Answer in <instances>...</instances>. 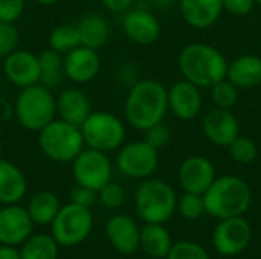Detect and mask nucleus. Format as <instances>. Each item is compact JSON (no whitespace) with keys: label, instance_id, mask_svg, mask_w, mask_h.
Returning <instances> with one entry per match:
<instances>
[{"label":"nucleus","instance_id":"obj_37","mask_svg":"<svg viewBox=\"0 0 261 259\" xmlns=\"http://www.w3.org/2000/svg\"><path fill=\"white\" fill-rule=\"evenodd\" d=\"M24 12V0H0V21L15 23Z\"/></svg>","mask_w":261,"mask_h":259},{"label":"nucleus","instance_id":"obj_30","mask_svg":"<svg viewBox=\"0 0 261 259\" xmlns=\"http://www.w3.org/2000/svg\"><path fill=\"white\" fill-rule=\"evenodd\" d=\"M210 89H211V99H213V102L216 104L217 108L231 110L239 102L240 90L228 78H223V79L217 81Z\"/></svg>","mask_w":261,"mask_h":259},{"label":"nucleus","instance_id":"obj_28","mask_svg":"<svg viewBox=\"0 0 261 259\" xmlns=\"http://www.w3.org/2000/svg\"><path fill=\"white\" fill-rule=\"evenodd\" d=\"M60 244L52 235L37 234L31 235L20 250V259H58Z\"/></svg>","mask_w":261,"mask_h":259},{"label":"nucleus","instance_id":"obj_44","mask_svg":"<svg viewBox=\"0 0 261 259\" xmlns=\"http://www.w3.org/2000/svg\"><path fill=\"white\" fill-rule=\"evenodd\" d=\"M255 3H257V5H261V0H255Z\"/></svg>","mask_w":261,"mask_h":259},{"label":"nucleus","instance_id":"obj_10","mask_svg":"<svg viewBox=\"0 0 261 259\" xmlns=\"http://www.w3.org/2000/svg\"><path fill=\"white\" fill-rule=\"evenodd\" d=\"M159 165V150L145 140L125 143L116 156V166L128 179L145 180L153 176Z\"/></svg>","mask_w":261,"mask_h":259},{"label":"nucleus","instance_id":"obj_38","mask_svg":"<svg viewBox=\"0 0 261 259\" xmlns=\"http://www.w3.org/2000/svg\"><path fill=\"white\" fill-rule=\"evenodd\" d=\"M98 198V192L90 189V188H86V186H81V185H76L70 189L69 192V202L70 203H75L78 206H84V208H92L95 205Z\"/></svg>","mask_w":261,"mask_h":259},{"label":"nucleus","instance_id":"obj_40","mask_svg":"<svg viewBox=\"0 0 261 259\" xmlns=\"http://www.w3.org/2000/svg\"><path fill=\"white\" fill-rule=\"evenodd\" d=\"M101 3L109 12L122 14V12H127L132 8L133 0H101Z\"/></svg>","mask_w":261,"mask_h":259},{"label":"nucleus","instance_id":"obj_19","mask_svg":"<svg viewBox=\"0 0 261 259\" xmlns=\"http://www.w3.org/2000/svg\"><path fill=\"white\" fill-rule=\"evenodd\" d=\"M104 232L112 247L121 255H133L139 249L141 229L128 215L119 214L109 218Z\"/></svg>","mask_w":261,"mask_h":259},{"label":"nucleus","instance_id":"obj_33","mask_svg":"<svg viewBox=\"0 0 261 259\" xmlns=\"http://www.w3.org/2000/svg\"><path fill=\"white\" fill-rule=\"evenodd\" d=\"M98 198H99V202H101V205L104 208H107V209H119L127 202V192L121 185L110 180L107 185H104L98 191Z\"/></svg>","mask_w":261,"mask_h":259},{"label":"nucleus","instance_id":"obj_39","mask_svg":"<svg viewBox=\"0 0 261 259\" xmlns=\"http://www.w3.org/2000/svg\"><path fill=\"white\" fill-rule=\"evenodd\" d=\"M222 3H223V11L237 17H245L251 14V11L257 5L255 0H222Z\"/></svg>","mask_w":261,"mask_h":259},{"label":"nucleus","instance_id":"obj_29","mask_svg":"<svg viewBox=\"0 0 261 259\" xmlns=\"http://www.w3.org/2000/svg\"><path fill=\"white\" fill-rule=\"evenodd\" d=\"M80 46V35L75 24H58L49 34V47L55 52L66 55Z\"/></svg>","mask_w":261,"mask_h":259},{"label":"nucleus","instance_id":"obj_36","mask_svg":"<svg viewBox=\"0 0 261 259\" xmlns=\"http://www.w3.org/2000/svg\"><path fill=\"white\" fill-rule=\"evenodd\" d=\"M170 139H171L170 128L164 122H159V124L150 127L148 130H145V139L144 140L156 150L164 148L170 142Z\"/></svg>","mask_w":261,"mask_h":259},{"label":"nucleus","instance_id":"obj_13","mask_svg":"<svg viewBox=\"0 0 261 259\" xmlns=\"http://www.w3.org/2000/svg\"><path fill=\"white\" fill-rule=\"evenodd\" d=\"M177 179L185 192L203 195L216 180V168L203 156H190L182 162Z\"/></svg>","mask_w":261,"mask_h":259},{"label":"nucleus","instance_id":"obj_9","mask_svg":"<svg viewBox=\"0 0 261 259\" xmlns=\"http://www.w3.org/2000/svg\"><path fill=\"white\" fill-rule=\"evenodd\" d=\"M113 166L107 153L87 148L72 160V176L76 185L90 188L93 191H99L104 185L112 180Z\"/></svg>","mask_w":261,"mask_h":259},{"label":"nucleus","instance_id":"obj_43","mask_svg":"<svg viewBox=\"0 0 261 259\" xmlns=\"http://www.w3.org/2000/svg\"><path fill=\"white\" fill-rule=\"evenodd\" d=\"M0 154H2V139H0Z\"/></svg>","mask_w":261,"mask_h":259},{"label":"nucleus","instance_id":"obj_11","mask_svg":"<svg viewBox=\"0 0 261 259\" xmlns=\"http://www.w3.org/2000/svg\"><path fill=\"white\" fill-rule=\"evenodd\" d=\"M252 238L249 223L242 217L222 220L213 234L214 249L223 256H236L246 250Z\"/></svg>","mask_w":261,"mask_h":259},{"label":"nucleus","instance_id":"obj_22","mask_svg":"<svg viewBox=\"0 0 261 259\" xmlns=\"http://www.w3.org/2000/svg\"><path fill=\"white\" fill-rule=\"evenodd\" d=\"M226 78L239 89L249 90L261 84V56L246 53L228 63Z\"/></svg>","mask_w":261,"mask_h":259},{"label":"nucleus","instance_id":"obj_16","mask_svg":"<svg viewBox=\"0 0 261 259\" xmlns=\"http://www.w3.org/2000/svg\"><path fill=\"white\" fill-rule=\"evenodd\" d=\"M32 220L18 205H5L0 209V244H23L32 234Z\"/></svg>","mask_w":261,"mask_h":259},{"label":"nucleus","instance_id":"obj_21","mask_svg":"<svg viewBox=\"0 0 261 259\" xmlns=\"http://www.w3.org/2000/svg\"><path fill=\"white\" fill-rule=\"evenodd\" d=\"M180 14L194 29H208L217 23L223 12L222 0H180Z\"/></svg>","mask_w":261,"mask_h":259},{"label":"nucleus","instance_id":"obj_20","mask_svg":"<svg viewBox=\"0 0 261 259\" xmlns=\"http://www.w3.org/2000/svg\"><path fill=\"white\" fill-rule=\"evenodd\" d=\"M57 114L61 121L80 127L92 113L89 96L80 89H64L55 98Z\"/></svg>","mask_w":261,"mask_h":259},{"label":"nucleus","instance_id":"obj_23","mask_svg":"<svg viewBox=\"0 0 261 259\" xmlns=\"http://www.w3.org/2000/svg\"><path fill=\"white\" fill-rule=\"evenodd\" d=\"M28 191V182L23 171L12 162L0 159V203L17 205Z\"/></svg>","mask_w":261,"mask_h":259},{"label":"nucleus","instance_id":"obj_5","mask_svg":"<svg viewBox=\"0 0 261 259\" xmlns=\"http://www.w3.org/2000/svg\"><path fill=\"white\" fill-rule=\"evenodd\" d=\"M138 215L145 223H167L177 209V197L170 183L159 179H145L135 192Z\"/></svg>","mask_w":261,"mask_h":259},{"label":"nucleus","instance_id":"obj_25","mask_svg":"<svg viewBox=\"0 0 261 259\" xmlns=\"http://www.w3.org/2000/svg\"><path fill=\"white\" fill-rule=\"evenodd\" d=\"M171 246H173L171 235L164 227V224L145 223V226L141 227L139 247L147 256L154 259L167 258Z\"/></svg>","mask_w":261,"mask_h":259},{"label":"nucleus","instance_id":"obj_17","mask_svg":"<svg viewBox=\"0 0 261 259\" xmlns=\"http://www.w3.org/2000/svg\"><path fill=\"white\" fill-rule=\"evenodd\" d=\"M122 29L130 41L141 46L153 44L161 37V21L147 9H128L122 18Z\"/></svg>","mask_w":261,"mask_h":259},{"label":"nucleus","instance_id":"obj_34","mask_svg":"<svg viewBox=\"0 0 261 259\" xmlns=\"http://www.w3.org/2000/svg\"><path fill=\"white\" fill-rule=\"evenodd\" d=\"M165 259H210L208 252L197 243L179 241L171 246Z\"/></svg>","mask_w":261,"mask_h":259},{"label":"nucleus","instance_id":"obj_14","mask_svg":"<svg viewBox=\"0 0 261 259\" xmlns=\"http://www.w3.org/2000/svg\"><path fill=\"white\" fill-rule=\"evenodd\" d=\"M101 69V58L98 50L78 46L69 53L64 55L63 60V70L64 76L76 84H86L95 79Z\"/></svg>","mask_w":261,"mask_h":259},{"label":"nucleus","instance_id":"obj_4","mask_svg":"<svg viewBox=\"0 0 261 259\" xmlns=\"http://www.w3.org/2000/svg\"><path fill=\"white\" fill-rule=\"evenodd\" d=\"M14 116L24 130L38 133L57 116L52 90L40 82L20 89L14 101Z\"/></svg>","mask_w":261,"mask_h":259},{"label":"nucleus","instance_id":"obj_7","mask_svg":"<svg viewBox=\"0 0 261 259\" xmlns=\"http://www.w3.org/2000/svg\"><path fill=\"white\" fill-rule=\"evenodd\" d=\"M84 145L102 153H112L122 147L125 140L124 122L109 111H92L80 125Z\"/></svg>","mask_w":261,"mask_h":259},{"label":"nucleus","instance_id":"obj_1","mask_svg":"<svg viewBox=\"0 0 261 259\" xmlns=\"http://www.w3.org/2000/svg\"><path fill=\"white\" fill-rule=\"evenodd\" d=\"M168 111V96L165 85L158 79H142L130 87L125 98L124 114L130 127L145 131L164 122Z\"/></svg>","mask_w":261,"mask_h":259},{"label":"nucleus","instance_id":"obj_6","mask_svg":"<svg viewBox=\"0 0 261 259\" xmlns=\"http://www.w3.org/2000/svg\"><path fill=\"white\" fill-rule=\"evenodd\" d=\"M38 147L49 160L72 163L86 145L80 127L61 119H54L38 131Z\"/></svg>","mask_w":261,"mask_h":259},{"label":"nucleus","instance_id":"obj_12","mask_svg":"<svg viewBox=\"0 0 261 259\" xmlns=\"http://www.w3.org/2000/svg\"><path fill=\"white\" fill-rule=\"evenodd\" d=\"M3 72L6 79L18 87L24 89L40 82V66L38 56L24 49H15L5 56Z\"/></svg>","mask_w":261,"mask_h":259},{"label":"nucleus","instance_id":"obj_8","mask_svg":"<svg viewBox=\"0 0 261 259\" xmlns=\"http://www.w3.org/2000/svg\"><path fill=\"white\" fill-rule=\"evenodd\" d=\"M50 226V235L61 247H75L89 238L93 229V217L89 208L69 202L60 208Z\"/></svg>","mask_w":261,"mask_h":259},{"label":"nucleus","instance_id":"obj_41","mask_svg":"<svg viewBox=\"0 0 261 259\" xmlns=\"http://www.w3.org/2000/svg\"><path fill=\"white\" fill-rule=\"evenodd\" d=\"M0 259H20V250L15 246L0 244Z\"/></svg>","mask_w":261,"mask_h":259},{"label":"nucleus","instance_id":"obj_32","mask_svg":"<svg viewBox=\"0 0 261 259\" xmlns=\"http://www.w3.org/2000/svg\"><path fill=\"white\" fill-rule=\"evenodd\" d=\"M177 209L179 214L190 221L199 220L205 212V202H203V195L200 194H193V192H185L180 200L177 202Z\"/></svg>","mask_w":261,"mask_h":259},{"label":"nucleus","instance_id":"obj_31","mask_svg":"<svg viewBox=\"0 0 261 259\" xmlns=\"http://www.w3.org/2000/svg\"><path fill=\"white\" fill-rule=\"evenodd\" d=\"M228 150H229L231 159L236 163H240V165H249L258 156V147H257V143L252 139L245 137V136H240V134L228 145Z\"/></svg>","mask_w":261,"mask_h":259},{"label":"nucleus","instance_id":"obj_2","mask_svg":"<svg viewBox=\"0 0 261 259\" xmlns=\"http://www.w3.org/2000/svg\"><path fill=\"white\" fill-rule=\"evenodd\" d=\"M177 66L184 79L203 89L226 78L228 61L214 46L206 43H190L179 52Z\"/></svg>","mask_w":261,"mask_h":259},{"label":"nucleus","instance_id":"obj_24","mask_svg":"<svg viewBox=\"0 0 261 259\" xmlns=\"http://www.w3.org/2000/svg\"><path fill=\"white\" fill-rule=\"evenodd\" d=\"M78 35H80V44L98 50L102 47L110 35V26L104 15L90 12L80 18V21L75 24Z\"/></svg>","mask_w":261,"mask_h":259},{"label":"nucleus","instance_id":"obj_26","mask_svg":"<svg viewBox=\"0 0 261 259\" xmlns=\"http://www.w3.org/2000/svg\"><path fill=\"white\" fill-rule=\"evenodd\" d=\"M60 208L61 205L57 194L52 191H38L31 197L26 211L34 224L47 226L54 221Z\"/></svg>","mask_w":261,"mask_h":259},{"label":"nucleus","instance_id":"obj_35","mask_svg":"<svg viewBox=\"0 0 261 259\" xmlns=\"http://www.w3.org/2000/svg\"><path fill=\"white\" fill-rule=\"evenodd\" d=\"M18 40L20 34L14 23L0 21V58H5L12 50H15L18 46Z\"/></svg>","mask_w":261,"mask_h":259},{"label":"nucleus","instance_id":"obj_18","mask_svg":"<svg viewBox=\"0 0 261 259\" xmlns=\"http://www.w3.org/2000/svg\"><path fill=\"white\" fill-rule=\"evenodd\" d=\"M206 139L217 147H228L240 134V122L231 110L213 108L202 122Z\"/></svg>","mask_w":261,"mask_h":259},{"label":"nucleus","instance_id":"obj_15","mask_svg":"<svg viewBox=\"0 0 261 259\" xmlns=\"http://www.w3.org/2000/svg\"><path fill=\"white\" fill-rule=\"evenodd\" d=\"M167 96L168 111H171L180 121H191L197 118L203 105L200 87L187 79L177 81L167 89Z\"/></svg>","mask_w":261,"mask_h":259},{"label":"nucleus","instance_id":"obj_3","mask_svg":"<svg viewBox=\"0 0 261 259\" xmlns=\"http://www.w3.org/2000/svg\"><path fill=\"white\" fill-rule=\"evenodd\" d=\"M206 214L225 220L242 217L252 203V191L248 182L239 176L216 177L213 185L203 194Z\"/></svg>","mask_w":261,"mask_h":259},{"label":"nucleus","instance_id":"obj_27","mask_svg":"<svg viewBox=\"0 0 261 259\" xmlns=\"http://www.w3.org/2000/svg\"><path fill=\"white\" fill-rule=\"evenodd\" d=\"M37 56H38V66H40V84H43L44 87L50 90L57 89L64 78V70H63L64 55L49 47L40 52Z\"/></svg>","mask_w":261,"mask_h":259},{"label":"nucleus","instance_id":"obj_42","mask_svg":"<svg viewBox=\"0 0 261 259\" xmlns=\"http://www.w3.org/2000/svg\"><path fill=\"white\" fill-rule=\"evenodd\" d=\"M38 5H43V6H50V5H55L58 0H35Z\"/></svg>","mask_w":261,"mask_h":259}]
</instances>
